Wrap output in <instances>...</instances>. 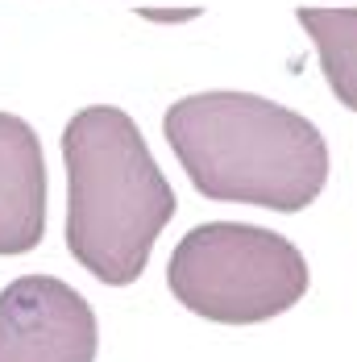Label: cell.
I'll list each match as a JSON object with an SVG mask.
<instances>
[{"label":"cell","mask_w":357,"mask_h":362,"mask_svg":"<svg viewBox=\"0 0 357 362\" xmlns=\"http://www.w3.org/2000/svg\"><path fill=\"white\" fill-rule=\"evenodd\" d=\"M162 134L195 192L220 204L303 213L328 183L324 134L253 92L183 96L167 109Z\"/></svg>","instance_id":"obj_1"},{"label":"cell","mask_w":357,"mask_h":362,"mask_svg":"<svg viewBox=\"0 0 357 362\" xmlns=\"http://www.w3.org/2000/svg\"><path fill=\"white\" fill-rule=\"evenodd\" d=\"M67 250L108 288L133 284L175 217V187L125 109L92 105L63 129Z\"/></svg>","instance_id":"obj_2"},{"label":"cell","mask_w":357,"mask_h":362,"mask_svg":"<svg viewBox=\"0 0 357 362\" xmlns=\"http://www.w3.org/2000/svg\"><path fill=\"white\" fill-rule=\"evenodd\" d=\"M178 304L216 325H262L308 291V262L283 233L246 221H208L183 233L167 262Z\"/></svg>","instance_id":"obj_3"},{"label":"cell","mask_w":357,"mask_h":362,"mask_svg":"<svg viewBox=\"0 0 357 362\" xmlns=\"http://www.w3.org/2000/svg\"><path fill=\"white\" fill-rule=\"evenodd\" d=\"M92 304L54 275H21L0 291V362H96Z\"/></svg>","instance_id":"obj_4"},{"label":"cell","mask_w":357,"mask_h":362,"mask_svg":"<svg viewBox=\"0 0 357 362\" xmlns=\"http://www.w3.org/2000/svg\"><path fill=\"white\" fill-rule=\"evenodd\" d=\"M46 233V158L37 134L0 112V254H30Z\"/></svg>","instance_id":"obj_5"},{"label":"cell","mask_w":357,"mask_h":362,"mask_svg":"<svg viewBox=\"0 0 357 362\" xmlns=\"http://www.w3.org/2000/svg\"><path fill=\"white\" fill-rule=\"evenodd\" d=\"M299 25L320 50L328 88L357 112V8H299Z\"/></svg>","instance_id":"obj_6"}]
</instances>
